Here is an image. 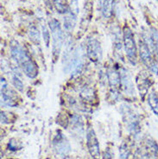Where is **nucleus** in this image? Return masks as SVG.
<instances>
[{"label": "nucleus", "mask_w": 158, "mask_h": 159, "mask_svg": "<svg viewBox=\"0 0 158 159\" xmlns=\"http://www.w3.org/2000/svg\"><path fill=\"white\" fill-rule=\"evenodd\" d=\"M49 28L51 30L52 37H53V47H52V55L54 62H56L57 58L59 57L60 52L62 47L63 43V32L61 31V25L59 22L56 19H52L49 22Z\"/></svg>", "instance_id": "f03ea898"}, {"label": "nucleus", "mask_w": 158, "mask_h": 159, "mask_svg": "<svg viewBox=\"0 0 158 159\" xmlns=\"http://www.w3.org/2000/svg\"><path fill=\"white\" fill-rule=\"evenodd\" d=\"M107 79L111 89H118L121 83V75L120 73L114 68H109L107 70Z\"/></svg>", "instance_id": "1a4fd4ad"}, {"label": "nucleus", "mask_w": 158, "mask_h": 159, "mask_svg": "<svg viewBox=\"0 0 158 159\" xmlns=\"http://www.w3.org/2000/svg\"><path fill=\"white\" fill-rule=\"evenodd\" d=\"M148 102L150 105L151 110L153 111L156 115L158 116V94L155 92H152L149 94Z\"/></svg>", "instance_id": "f8f14e48"}, {"label": "nucleus", "mask_w": 158, "mask_h": 159, "mask_svg": "<svg viewBox=\"0 0 158 159\" xmlns=\"http://www.w3.org/2000/svg\"><path fill=\"white\" fill-rule=\"evenodd\" d=\"M9 147L11 148V150H12V151L17 150V148H18V146H17V142H16V140L12 139L11 141L10 142V143H9Z\"/></svg>", "instance_id": "412c9836"}, {"label": "nucleus", "mask_w": 158, "mask_h": 159, "mask_svg": "<svg viewBox=\"0 0 158 159\" xmlns=\"http://www.w3.org/2000/svg\"><path fill=\"white\" fill-rule=\"evenodd\" d=\"M139 55H140L142 61L146 65L147 68H149V69L152 73H156V75H158V66L152 58L150 47L146 42H140Z\"/></svg>", "instance_id": "20e7f679"}, {"label": "nucleus", "mask_w": 158, "mask_h": 159, "mask_svg": "<svg viewBox=\"0 0 158 159\" xmlns=\"http://www.w3.org/2000/svg\"><path fill=\"white\" fill-rule=\"evenodd\" d=\"M130 154V151L125 143H123L122 146L119 148V159H127Z\"/></svg>", "instance_id": "2eb2a0df"}, {"label": "nucleus", "mask_w": 158, "mask_h": 159, "mask_svg": "<svg viewBox=\"0 0 158 159\" xmlns=\"http://www.w3.org/2000/svg\"><path fill=\"white\" fill-rule=\"evenodd\" d=\"M128 72L126 70L123 69L122 72L120 73V75H121V83L124 91L126 93V94H133L134 93V87H133V84L132 81L130 80V75L127 74Z\"/></svg>", "instance_id": "9d476101"}, {"label": "nucleus", "mask_w": 158, "mask_h": 159, "mask_svg": "<svg viewBox=\"0 0 158 159\" xmlns=\"http://www.w3.org/2000/svg\"><path fill=\"white\" fill-rule=\"evenodd\" d=\"M148 146L150 149L152 154L154 155L155 159H158V146L156 143L153 140H149L148 141Z\"/></svg>", "instance_id": "dca6fc26"}, {"label": "nucleus", "mask_w": 158, "mask_h": 159, "mask_svg": "<svg viewBox=\"0 0 158 159\" xmlns=\"http://www.w3.org/2000/svg\"><path fill=\"white\" fill-rule=\"evenodd\" d=\"M151 40H152V44L154 46V49L156 50V53L158 57V32L156 30H153L152 31Z\"/></svg>", "instance_id": "f3484780"}, {"label": "nucleus", "mask_w": 158, "mask_h": 159, "mask_svg": "<svg viewBox=\"0 0 158 159\" xmlns=\"http://www.w3.org/2000/svg\"><path fill=\"white\" fill-rule=\"evenodd\" d=\"M87 54L88 58L93 62H100L102 60V48L96 38H89L87 41Z\"/></svg>", "instance_id": "39448f33"}, {"label": "nucleus", "mask_w": 158, "mask_h": 159, "mask_svg": "<svg viewBox=\"0 0 158 159\" xmlns=\"http://www.w3.org/2000/svg\"><path fill=\"white\" fill-rule=\"evenodd\" d=\"M124 45L129 61L132 65H135L137 62V46L135 43L134 35L128 27H125L124 30Z\"/></svg>", "instance_id": "7ed1b4c3"}, {"label": "nucleus", "mask_w": 158, "mask_h": 159, "mask_svg": "<svg viewBox=\"0 0 158 159\" xmlns=\"http://www.w3.org/2000/svg\"><path fill=\"white\" fill-rule=\"evenodd\" d=\"M37 31H38V30H37ZM37 31H36V30H35V31H30V35H29L32 41H35L36 43L39 40L38 39V38H39V34H38V32Z\"/></svg>", "instance_id": "aec40b11"}, {"label": "nucleus", "mask_w": 158, "mask_h": 159, "mask_svg": "<svg viewBox=\"0 0 158 159\" xmlns=\"http://www.w3.org/2000/svg\"><path fill=\"white\" fill-rule=\"evenodd\" d=\"M114 0H99L100 11L105 18H110L112 15Z\"/></svg>", "instance_id": "9b49d317"}, {"label": "nucleus", "mask_w": 158, "mask_h": 159, "mask_svg": "<svg viewBox=\"0 0 158 159\" xmlns=\"http://www.w3.org/2000/svg\"><path fill=\"white\" fill-rule=\"evenodd\" d=\"M12 81H13V84H14V87L20 92H23L24 90V83L22 81V80L19 77V74L18 72H15L14 75H13V77H12Z\"/></svg>", "instance_id": "4468645a"}, {"label": "nucleus", "mask_w": 158, "mask_h": 159, "mask_svg": "<svg viewBox=\"0 0 158 159\" xmlns=\"http://www.w3.org/2000/svg\"><path fill=\"white\" fill-rule=\"evenodd\" d=\"M11 54L13 59L16 61V63L19 65L29 78H36L38 75V67L28 52L24 50L17 43H15L11 45Z\"/></svg>", "instance_id": "f257e3e1"}, {"label": "nucleus", "mask_w": 158, "mask_h": 159, "mask_svg": "<svg viewBox=\"0 0 158 159\" xmlns=\"http://www.w3.org/2000/svg\"><path fill=\"white\" fill-rule=\"evenodd\" d=\"M43 39L46 46L48 47L49 45V41H50V36H49V33L47 31V30L46 28H43Z\"/></svg>", "instance_id": "6ab92c4d"}, {"label": "nucleus", "mask_w": 158, "mask_h": 159, "mask_svg": "<svg viewBox=\"0 0 158 159\" xmlns=\"http://www.w3.org/2000/svg\"><path fill=\"white\" fill-rule=\"evenodd\" d=\"M104 159H113V156L111 154L110 151H107L105 154V157H104Z\"/></svg>", "instance_id": "4be33fe9"}, {"label": "nucleus", "mask_w": 158, "mask_h": 159, "mask_svg": "<svg viewBox=\"0 0 158 159\" xmlns=\"http://www.w3.org/2000/svg\"><path fill=\"white\" fill-rule=\"evenodd\" d=\"M53 147L56 153L61 157H66L71 151L70 143L61 132H59L53 140Z\"/></svg>", "instance_id": "0eeeda50"}, {"label": "nucleus", "mask_w": 158, "mask_h": 159, "mask_svg": "<svg viewBox=\"0 0 158 159\" xmlns=\"http://www.w3.org/2000/svg\"><path fill=\"white\" fill-rule=\"evenodd\" d=\"M87 145L88 151L93 159H99L100 150L98 139L96 137L94 130L93 128H88L87 131Z\"/></svg>", "instance_id": "423d86ee"}, {"label": "nucleus", "mask_w": 158, "mask_h": 159, "mask_svg": "<svg viewBox=\"0 0 158 159\" xmlns=\"http://www.w3.org/2000/svg\"><path fill=\"white\" fill-rule=\"evenodd\" d=\"M55 4L56 5V8L57 10L59 11L60 12H66L67 11V8H66V6H65V4L63 3H61L60 0H56V2H55Z\"/></svg>", "instance_id": "a211bd4d"}, {"label": "nucleus", "mask_w": 158, "mask_h": 159, "mask_svg": "<svg viewBox=\"0 0 158 159\" xmlns=\"http://www.w3.org/2000/svg\"><path fill=\"white\" fill-rule=\"evenodd\" d=\"M75 21L76 18L73 14H68L65 19H64V27L66 29V30L68 32H71L75 26Z\"/></svg>", "instance_id": "ddd939ff"}, {"label": "nucleus", "mask_w": 158, "mask_h": 159, "mask_svg": "<svg viewBox=\"0 0 158 159\" xmlns=\"http://www.w3.org/2000/svg\"><path fill=\"white\" fill-rule=\"evenodd\" d=\"M1 93L2 101L4 102V105L9 107H16L17 105V96L16 95V93L8 88V85L4 78H1Z\"/></svg>", "instance_id": "6e6552de"}]
</instances>
